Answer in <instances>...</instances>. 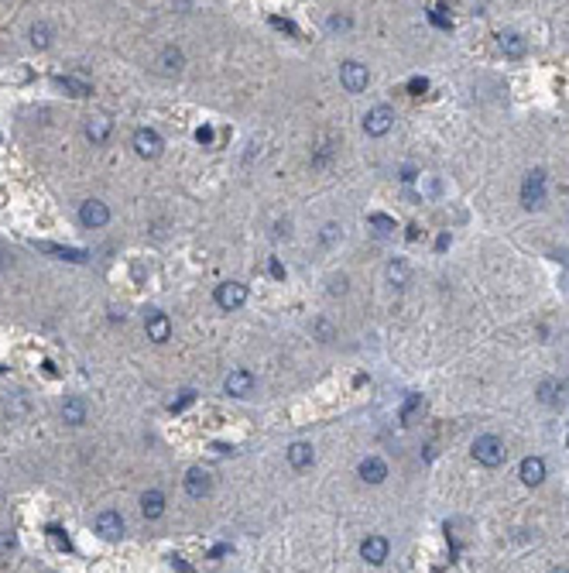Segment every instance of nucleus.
<instances>
[{"label":"nucleus","mask_w":569,"mask_h":573,"mask_svg":"<svg viewBox=\"0 0 569 573\" xmlns=\"http://www.w3.org/2000/svg\"><path fill=\"white\" fill-rule=\"evenodd\" d=\"M521 206L525 210H542L546 206V172L531 168L525 182H521Z\"/></svg>","instance_id":"obj_2"},{"label":"nucleus","mask_w":569,"mask_h":573,"mask_svg":"<svg viewBox=\"0 0 569 573\" xmlns=\"http://www.w3.org/2000/svg\"><path fill=\"white\" fill-rule=\"evenodd\" d=\"M518 477H521L525 488H538L546 481V460L542 456H525L521 467H518Z\"/></svg>","instance_id":"obj_14"},{"label":"nucleus","mask_w":569,"mask_h":573,"mask_svg":"<svg viewBox=\"0 0 569 573\" xmlns=\"http://www.w3.org/2000/svg\"><path fill=\"white\" fill-rule=\"evenodd\" d=\"M141 515L144 518H161L165 515V494L158 491V488H148V491L141 494Z\"/></svg>","instance_id":"obj_19"},{"label":"nucleus","mask_w":569,"mask_h":573,"mask_svg":"<svg viewBox=\"0 0 569 573\" xmlns=\"http://www.w3.org/2000/svg\"><path fill=\"white\" fill-rule=\"evenodd\" d=\"M422 412H426L422 395H408L405 398V405H401V412H398V422H401V426H415V422L422 419Z\"/></svg>","instance_id":"obj_21"},{"label":"nucleus","mask_w":569,"mask_h":573,"mask_svg":"<svg viewBox=\"0 0 569 573\" xmlns=\"http://www.w3.org/2000/svg\"><path fill=\"white\" fill-rule=\"evenodd\" d=\"M429 18H432V24H439V28H450V21L443 18V14H439V11H432Z\"/></svg>","instance_id":"obj_35"},{"label":"nucleus","mask_w":569,"mask_h":573,"mask_svg":"<svg viewBox=\"0 0 569 573\" xmlns=\"http://www.w3.org/2000/svg\"><path fill=\"white\" fill-rule=\"evenodd\" d=\"M196 141L210 144V141H213V131H210V127H199V131H196Z\"/></svg>","instance_id":"obj_34"},{"label":"nucleus","mask_w":569,"mask_h":573,"mask_svg":"<svg viewBox=\"0 0 569 573\" xmlns=\"http://www.w3.org/2000/svg\"><path fill=\"white\" fill-rule=\"evenodd\" d=\"M172 563H178V570H182V573H193V567H189V563H185V559H182V556H175V559H172Z\"/></svg>","instance_id":"obj_36"},{"label":"nucleus","mask_w":569,"mask_h":573,"mask_svg":"<svg viewBox=\"0 0 569 573\" xmlns=\"http://www.w3.org/2000/svg\"><path fill=\"white\" fill-rule=\"evenodd\" d=\"M28 41H31L35 48H48V45H52V28H48V21H35L31 31H28Z\"/></svg>","instance_id":"obj_25"},{"label":"nucleus","mask_w":569,"mask_h":573,"mask_svg":"<svg viewBox=\"0 0 569 573\" xmlns=\"http://www.w3.org/2000/svg\"><path fill=\"white\" fill-rule=\"evenodd\" d=\"M384 278H388V285H391V289H408V282H412V268H408V261H405V257H391V261H388V268H384Z\"/></svg>","instance_id":"obj_16"},{"label":"nucleus","mask_w":569,"mask_h":573,"mask_svg":"<svg viewBox=\"0 0 569 573\" xmlns=\"http://www.w3.org/2000/svg\"><path fill=\"white\" fill-rule=\"evenodd\" d=\"M285 460H288V467H292V471H309V467H313V460H315L313 443H305V439H295L292 446L285 450Z\"/></svg>","instance_id":"obj_12"},{"label":"nucleus","mask_w":569,"mask_h":573,"mask_svg":"<svg viewBox=\"0 0 569 573\" xmlns=\"http://www.w3.org/2000/svg\"><path fill=\"white\" fill-rule=\"evenodd\" d=\"M388 553H391L388 535H367V539L360 542V556H364V563H371V567H384V563H388Z\"/></svg>","instance_id":"obj_8"},{"label":"nucleus","mask_w":569,"mask_h":573,"mask_svg":"<svg viewBox=\"0 0 569 573\" xmlns=\"http://www.w3.org/2000/svg\"><path fill=\"white\" fill-rule=\"evenodd\" d=\"M134 151H138L141 159H158L165 151V141H161V134H158L155 127H138L134 131Z\"/></svg>","instance_id":"obj_9"},{"label":"nucleus","mask_w":569,"mask_h":573,"mask_svg":"<svg viewBox=\"0 0 569 573\" xmlns=\"http://www.w3.org/2000/svg\"><path fill=\"white\" fill-rule=\"evenodd\" d=\"M59 86L69 93V97H76V100H86V97H93V86L82 80V76H62Z\"/></svg>","instance_id":"obj_23"},{"label":"nucleus","mask_w":569,"mask_h":573,"mask_svg":"<svg viewBox=\"0 0 569 573\" xmlns=\"http://www.w3.org/2000/svg\"><path fill=\"white\" fill-rule=\"evenodd\" d=\"M357 474H360V481H367V484H384L388 481V464L381 456H364L357 464Z\"/></svg>","instance_id":"obj_13"},{"label":"nucleus","mask_w":569,"mask_h":573,"mask_svg":"<svg viewBox=\"0 0 569 573\" xmlns=\"http://www.w3.org/2000/svg\"><path fill=\"white\" fill-rule=\"evenodd\" d=\"M552 573H569V567H556V570H552Z\"/></svg>","instance_id":"obj_37"},{"label":"nucleus","mask_w":569,"mask_h":573,"mask_svg":"<svg viewBox=\"0 0 569 573\" xmlns=\"http://www.w3.org/2000/svg\"><path fill=\"white\" fill-rule=\"evenodd\" d=\"M538 402L542 405H563V395H566V385L563 381H556V377H546L542 385H538Z\"/></svg>","instance_id":"obj_18"},{"label":"nucleus","mask_w":569,"mask_h":573,"mask_svg":"<svg viewBox=\"0 0 569 573\" xmlns=\"http://www.w3.org/2000/svg\"><path fill=\"white\" fill-rule=\"evenodd\" d=\"M210 491H213V474H210L206 467H199V464L196 467H189V471H185V494L196 498V501H202Z\"/></svg>","instance_id":"obj_10"},{"label":"nucleus","mask_w":569,"mask_h":573,"mask_svg":"<svg viewBox=\"0 0 569 573\" xmlns=\"http://www.w3.org/2000/svg\"><path fill=\"white\" fill-rule=\"evenodd\" d=\"M340 82H343V90H347V93H364V90H367V82H371V69H367L364 62L347 59L343 65H340Z\"/></svg>","instance_id":"obj_3"},{"label":"nucleus","mask_w":569,"mask_h":573,"mask_svg":"<svg viewBox=\"0 0 569 573\" xmlns=\"http://www.w3.org/2000/svg\"><path fill=\"white\" fill-rule=\"evenodd\" d=\"M93 529H97V535H103L107 542H117V539H124V515L114 512V508H107V512H99L97 518H93Z\"/></svg>","instance_id":"obj_7"},{"label":"nucleus","mask_w":569,"mask_h":573,"mask_svg":"<svg viewBox=\"0 0 569 573\" xmlns=\"http://www.w3.org/2000/svg\"><path fill=\"white\" fill-rule=\"evenodd\" d=\"M14 546H18V539H14V535H11V532H0V556L11 553Z\"/></svg>","instance_id":"obj_30"},{"label":"nucleus","mask_w":569,"mask_h":573,"mask_svg":"<svg viewBox=\"0 0 569 573\" xmlns=\"http://www.w3.org/2000/svg\"><path fill=\"white\" fill-rule=\"evenodd\" d=\"M48 535L55 539V546H59V550H69V539H62V529H48Z\"/></svg>","instance_id":"obj_32"},{"label":"nucleus","mask_w":569,"mask_h":573,"mask_svg":"<svg viewBox=\"0 0 569 573\" xmlns=\"http://www.w3.org/2000/svg\"><path fill=\"white\" fill-rule=\"evenodd\" d=\"M213 299H216V306L220 309H240L244 302H247V285L244 282H223V285H216V292H213Z\"/></svg>","instance_id":"obj_6"},{"label":"nucleus","mask_w":569,"mask_h":573,"mask_svg":"<svg viewBox=\"0 0 569 573\" xmlns=\"http://www.w3.org/2000/svg\"><path fill=\"white\" fill-rule=\"evenodd\" d=\"M182 65H185L182 48H178V45H165V48H161V55H158V69L172 76V73H182Z\"/></svg>","instance_id":"obj_20"},{"label":"nucleus","mask_w":569,"mask_h":573,"mask_svg":"<svg viewBox=\"0 0 569 573\" xmlns=\"http://www.w3.org/2000/svg\"><path fill=\"white\" fill-rule=\"evenodd\" d=\"M340 237H343V230H340L336 223H326V227H323V237H319V244H323V247H333Z\"/></svg>","instance_id":"obj_27"},{"label":"nucleus","mask_w":569,"mask_h":573,"mask_svg":"<svg viewBox=\"0 0 569 573\" xmlns=\"http://www.w3.org/2000/svg\"><path fill=\"white\" fill-rule=\"evenodd\" d=\"M315 333H319V336H326V340H330V336H333V330H330V323H326V319H319V323H315Z\"/></svg>","instance_id":"obj_33"},{"label":"nucleus","mask_w":569,"mask_h":573,"mask_svg":"<svg viewBox=\"0 0 569 573\" xmlns=\"http://www.w3.org/2000/svg\"><path fill=\"white\" fill-rule=\"evenodd\" d=\"M426 90H429V80H426V76H415V80L408 82V93H415V97H422Z\"/></svg>","instance_id":"obj_29"},{"label":"nucleus","mask_w":569,"mask_h":573,"mask_svg":"<svg viewBox=\"0 0 569 573\" xmlns=\"http://www.w3.org/2000/svg\"><path fill=\"white\" fill-rule=\"evenodd\" d=\"M394 127V110L391 107H371L367 114H364V131L371 134V138H384L388 131Z\"/></svg>","instance_id":"obj_5"},{"label":"nucleus","mask_w":569,"mask_h":573,"mask_svg":"<svg viewBox=\"0 0 569 573\" xmlns=\"http://www.w3.org/2000/svg\"><path fill=\"white\" fill-rule=\"evenodd\" d=\"M110 134H114V117H110V114L97 110V114L86 117V138L93 141V144H107Z\"/></svg>","instance_id":"obj_11"},{"label":"nucleus","mask_w":569,"mask_h":573,"mask_svg":"<svg viewBox=\"0 0 569 573\" xmlns=\"http://www.w3.org/2000/svg\"><path fill=\"white\" fill-rule=\"evenodd\" d=\"M62 419H65V426H82L86 422V402L82 398H65Z\"/></svg>","instance_id":"obj_22"},{"label":"nucleus","mask_w":569,"mask_h":573,"mask_svg":"<svg viewBox=\"0 0 569 573\" xmlns=\"http://www.w3.org/2000/svg\"><path fill=\"white\" fill-rule=\"evenodd\" d=\"M223 388H227L230 398H247L254 392V375L251 371H230L227 381H223Z\"/></svg>","instance_id":"obj_15"},{"label":"nucleus","mask_w":569,"mask_h":573,"mask_svg":"<svg viewBox=\"0 0 569 573\" xmlns=\"http://www.w3.org/2000/svg\"><path fill=\"white\" fill-rule=\"evenodd\" d=\"M326 285H330V296H343V292H347V278H343V275H340V278L333 275Z\"/></svg>","instance_id":"obj_28"},{"label":"nucleus","mask_w":569,"mask_h":573,"mask_svg":"<svg viewBox=\"0 0 569 573\" xmlns=\"http://www.w3.org/2000/svg\"><path fill=\"white\" fill-rule=\"evenodd\" d=\"M501 52H504L508 59H521V55H525V38L514 35V31H504V35H501Z\"/></svg>","instance_id":"obj_24"},{"label":"nucleus","mask_w":569,"mask_h":573,"mask_svg":"<svg viewBox=\"0 0 569 573\" xmlns=\"http://www.w3.org/2000/svg\"><path fill=\"white\" fill-rule=\"evenodd\" d=\"M144 330H148V336H151L155 343H168V336H172V319L165 316V313H148V316H144Z\"/></svg>","instance_id":"obj_17"},{"label":"nucleus","mask_w":569,"mask_h":573,"mask_svg":"<svg viewBox=\"0 0 569 573\" xmlns=\"http://www.w3.org/2000/svg\"><path fill=\"white\" fill-rule=\"evenodd\" d=\"M470 454H473V460H477V464H484V467H501V464L508 460L504 439H501V436H494V433L477 436V439H473V446H470Z\"/></svg>","instance_id":"obj_1"},{"label":"nucleus","mask_w":569,"mask_h":573,"mask_svg":"<svg viewBox=\"0 0 569 573\" xmlns=\"http://www.w3.org/2000/svg\"><path fill=\"white\" fill-rule=\"evenodd\" d=\"M367 227H374L377 234H394V220L384 217V213H371L367 217Z\"/></svg>","instance_id":"obj_26"},{"label":"nucleus","mask_w":569,"mask_h":573,"mask_svg":"<svg viewBox=\"0 0 569 573\" xmlns=\"http://www.w3.org/2000/svg\"><path fill=\"white\" fill-rule=\"evenodd\" d=\"M268 272H271V278H285V268H281V261H278V257L268 261Z\"/></svg>","instance_id":"obj_31"},{"label":"nucleus","mask_w":569,"mask_h":573,"mask_svg":"<svg viewBox=\"0 0 569 573\" xmlns=\"http://www.w3.org/2000/svg\"><path fill=\"white\" fill-rule=\"evenodd\" d=\"M79 223H82L86 230L107 227V223H110V206H107L103 199H82V203H79Z\"/></svg>","instance_id":"obj_4"}]
</instances>
